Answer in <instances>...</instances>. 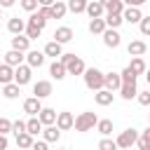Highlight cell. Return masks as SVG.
<instances>
[{
	"instance_id": "obj_17",
	"label": "cell",
	"mask_w": 150,
	"mask_h": 150,
	"mask_svg": "<svg viewBox=\"0 0 150 150\" xmlns=\"http://www.w3.org/2000/svg\"><path fill=\"white\" fill-rule=\"evenodd\" d=\"M122 19H124L127 23H141V19H143L141 7H127V9L122 12Z\"/></svg>"
},
{
	"instance_id": "obj_31",
	"label": "cell",
	"mask_w": 150,
	"mask_h": 150,
	"mask_svg": "<svg viewBox=\"0 0 150 150\" xmlns=\"http://www.w3.org/2000/svg\"><path fill=\"white\" fill-rule=\"evenodd\" d=\"M129 68H131L136 75H143V73L148 70V66H145V61H143L141 56H134V59H131V63H129Z\"/></svg>"
},
{
	"instance_id": "obj_21",
	"label": "cell",
	"mask_w": 150,
	"mask_h": 150,
	"mask_svg": "<svg viewBox=\"0 0 150 150\" xmlns=\"http://www.w3.org/2000/svg\"><path fill=\"white\" fill-rule=\"evenodd\" d=\"M61 138V129L56 127V124H52V127H45L42 129V141H47V143H56Z\"/></svg>"
},
{
	"instance_id": "obj_27",
	"label": "cell",
	"mask_w": 150,
	"mask_h": 150,
	"mask_svg": "<svg viewBox=\"0 0 150 150\" xmlns=\"http://www.w3.org/2000/svg\"><path fill=\"white\" fill-rule=\"evenodd\" d=\"M9 82H14V68L0 63V84H9Z\"/></svg>"
},
{
	"instance_id": "obj_38",
	"label": "cell",
	"mask_w": 150,
	"mask_h": 150,
	"mask_svg": "<svg viewBox=\"0 0 150 150\" xmlns=\"http://www.w3.org/2000/svg\"><path fill=\"white\" fill-rule=\"evenodd\" d=\"M19 5L28 12V14H33V12H38V7H40V2L38 0H19Z\"/></svg>"
},
{
	"instance_id": "obj_45",
	"label": "cell",
	"mask_w": 150,
	"mask_h": 150,
	"mask_svg": "<svg viewBox=\"0 0 150 150\" xmlns=\"http://www.w3.org/2000/svg\"><path fill=\"white\" fill-rule=\"evenodd\" d=\"M136 98H138V103H141V105H150V89H148V91H138V96H136Z\"/></svg>"
},
{
	"instance_id": "obj_10",
	"label": "cell",
	"mask_w": 150,
	"mask_h": 150,
	"mask_svg": "<svg viewBox=\"0 0 150 150\" xmlns=\"http://www.w3.org/2000/svg\"><path fill=\"white\" fill-rule=\"evenodd\" d=\"M103 7H105V14H122L127 9V5L122 0H98Z\"/></svg>"
},
{
	"instance_id": "obj_51",
	"label": "cell",
	"mask_w": 150,
	"mask_h": 150,
	"mask_svg": "<svg viewBox=\"0 0 150 150\" xmlns=\"http://www.w3.org/2000/svg\"><path fill=\"white\" fill-rule=\"evenodd\" d=\"M141 134H143V136H148V138H150V124H148V129H145V131H141Z\"/></svg>"
},
{
	"instance_id": "obj_12",
	"label": "cell",
	"mask_w": 150,
	"mask_h": 150,
	"mask_svg": "<svg viewBox=\"0 0 150 150\" xmlns=\"http://www.w3.org/2000/svg\"><path fill=\"white\" fill-rule=\"evenodd\" d=\"M54 40H56L59 45L70 42V40H73V28H70V26H59V28L54 30Z\"/></svg>"
},
{
	"instance_id": "obj_5",
	"label": "cell",
	"mask_w": 150,
	"mask_h": 150,
	"mask_svg": "<svg viewBox=\"0 0 150 150\" xmlns=\"http://www.w3.org/2000/svg\"><path fill=\"white\" fill-rule=\"evenodd\" d=\"M30 77H33V68H30L28 63H21L19 68H14V82H16L19 87L28 84V82H30Z\"/></svg>"
},
{
	"instance_id": "obj_1",
	"label": "cell",
	"mask_w": 150,
	"mask_h": 150,
	"mask_svg": "<svg viewBox=\"0 0 150 150\" xmlns=\"http://www.w3.org/2000/svg\"><path fill=\"white\" fill-rule=\"evenodd\" d=\"M82 77H84V87L87 89H91V91L105 89V73H101L98 68H87Z\"/></svg>"
},
{
	"instance_id": "obj_20",
	"label": "cell",
	"mask_w": 150,
	"mask_h": 150,
	"mask_svg": "<svg viewBox=\"0 0 150 150\" xmlns=\"http://www.w3.org/2000/svg\"><path fill=\"white\" fill-rule=\"evenodd\" d=\"M87 14H89V19H101V16L105 14V7H103L98 0H89V5H87Z\"/></svg>"
},
{
	"instance_id": "obj_39",
	"label": "cell",
	"mask_w": 150,
	"mask_h": 150,
	"mask_svg": "<svg viewBox=\"0 0 150 150\" xmlns=\"http://www.w3.org/2000/svg\"><path fill=\"white\" fill-rule=\"evenodd\" d=\"M120 75H122V82H136V77H138V75H136V73H134L129 66H127V68H124Z\"/></svg>"
},
{
	"instance_id": "obj_8",
	"label": "cell",
	"mask_w": 150,
	"mask_h": 150,
	"mask_svg": "<svg viewBox=\"0 0 150 150\" xmlns=\"http://www.w3.org/2000/svg\"><path fill=\"white\" fill-rule=\"evenodd\" d=\"M56 127H59L61 131L73 129V127H75V117H73V112H68V110L59 112V115H56Z\"/></svg>"
},
{
	"instance_id": "obj_48",
	"label": "cell",
	"mask_w": 150,
	"mask_h": 150,
	"mask_svg": "<svg viewBox=\"0 0 150 150\" xmlns=\"http://www.w3.org/2000/svg\"><path fill=\"white\" fill-rule=\"evenodd\" d=\"M14 2H16V0H0V7H2V9H7V7H12Z\"/></svg>"
},
{
	"instance_id": "obj_34",
	"label": "cell",
	"mask_w": 150,
	"mask_h": 150,
	"mask_svg": "<svg viewBox=\"0 0 150 150\" xmlns=\"http://www.w3.org/2000/svg\"><path fill=\"white\" fill-rule=\"evenodd\" d=\"M33 143H35V138H33L28 131H23V134L16 136V145H19V148H33Z\"/></svg>"
},
{
	"instance_id": "obj_32",
	"label": "cell",
	"mask_w": 150,
	"mask_h": 150,
	"mask_svg": "<svg viewBox=\"0 0 150 150\" xmlns=\"http://www.w3.org/2000/svg\"><path fill=\"white\" fill-rule=\"evenodd\" d=\"M26 131H28L30 136H38V134L42 131V122H40L38 117H30V120L26 122Z\"/></svg>"
},
{
	"instance_id": "obj_28",
	"label": "cell",
	"mask_w": 150,
	"mask_h": 150,
	"mask_svg": "<svg viewBox=\"0 0 150 150\" xmlns=\"http://www.w3.org/2000/svg\"><path fill=\"white\" fill-rule=\"evenodd\" d=\"M21 94V87L16 82H9V84H2V96L5 98H19Z\"/></svg>"
},
{
	"instance_id": "obj_3",
	"label": "cell",
	"mask_w": 150,
	"mask_h": 150,
	"mask_svg": "<svg viewBox=\"0 0 150 150\" xmlns=\"http://www.w3.org/2000/svg\"><path fill=\"white\" fill-rule=\"evenodd\" d=\"M96 124H98V117H96V112H91V110H84V112H80V115L75 117V131H80V134L91 131Z\"/></svg>"
},
{
	"instance_id": "obj_44",
	"label": "cell",
	"mask_w": 150,
	"mask_h": 150,
	"mask_svg": "<svg viewBox=\"0 0 150 150\" xmlns=\"http://www.w3.org/2000/svg\"><path fill=\"white\" fill-rule=\"evenodd\" d=\"M138 28H141V33H143V35H150V16H143V19H141V23H138Z\"/></svg>"
},
{
	"instance_id": "obj_54",
	"label": "cell",
	"mask_w": 150,
	"mask_h": 150,
	"mask_svg": "<svg viewBox=\"0 0 150 150\" xmlns=\"http://www.w3.org/2000/svg\"><path fill=\"white\" fill-rule=\"evenodd\" d=\"M0 91H2V84H0Z\"/></svg>"
},
{
	"instance_id": "obj_7",
	"label": "cell",
	"mask_w": 150,
	"mask_h": 150,
	"mask_svg": "<svg viewBox=\"0 0 150 150\" xmlns=\"http://www.w3.org/2000/svg\"><path fill=\"white\" fill-rule=\"evenodd\" d=\"M120 42H122V35H120L115 28H105V33H103V45L110 47V49H117Z\"/></svg>"
},
{
	"instance_id": "obj_33",
	"label": "cell",
	"mask_w": 150,
	"mask_h": 150,
	"mask_svg": "<svg viewBox=\"0 0 150 150\" xmlns=\"http://www.w3.org/2000/svg\"><path fill=\"white\" fill-rule=\"evenodd\" d=\"M122 23H124L122 14H105V26H108V28H115V30H117Z\"/></svg>"
},
{
	"instance_id": "obj_52",
	"label": "cell",
	"mask_w": 150,
	"mask_h": 150,
	"mask_svg": "<svg viewBox=\"0 0 150 150\" xmlns=\"http://www.w3.org/2000/svg\"><path fill=\"white\" fill-rule=\"evenodd\" d=\"M145 80H148V87H150V68L145 70Z\"/></svg>"
},
{
	"instance_id": "obj_19",
	"label": "cell",
	"mask_w": 150,
	"mask_h": 150,
	"mask_svg": "<svg viewBox=\"0 0 150 150\" xmlns=\"http://www.w3.org/2000/svg\"><path fill=\"white\" fill-rule=\"evenodd\" d=\"M120 87H122V75L120 73H105V89L120 91Z\"/></svg>"
},
{
	"instance_id": "obj_36",
	"label": "cell",
	"mask_w": 150,
	"mask_h": 150,
	"mask_svg": "<svg viewBox=\"0 0 150 150\" xmlns=\"http://www.w3.org/2000/svg\"><path fill=\"white\" fill-rule=\"evenodd\" d=\"M96 129H98L101 136H110V134H112V120H98Z\"/></svg>"
},
{
	"instance_id": "obj_41",
	"label": "cell",
	"mask_w": 150,
	"mask_h": 150,
	"mask_svg": "<svg viewBox=\"0 0 150 150\" xmlns=\"http://www.w3.org/2000/svg\"><path fill=\"white\" fill-rule=\"evenodd\" d=\"M12 124H14V122H9L7 117H0V134H2V136H7V134L12 131Z\"/></svg>"
},
{
	"instance_id": "obj_47",
	"label": "cell",
	"mask_w": 150,
	"mask_h": 150,
	"mask_svg": "<svg viewBox=\"0 0 150 150\" xmlns=\"http://www.w3.org/2000/svg\"><path fill=\"white\" fill-rule=\"evenodd\" d=\"M122 2H124L127 7H141V5L145 2V0H122Z\"/></svg>"
},
{
	"instance_id": "obj_37",
	"label": "cell",
	"mask_w": 150,
	"mask_h": 150,
	"mask_svg": "<svg viewBox=\"0 0 150 150\" xmlns=\"http://www.w3.org/2000/svg\"><path fill=\"white\" fill-rule=\"evenodd\" d=\"M98 150H117V143L110 138V136H103L98 141Z\"/></svg>"
},
{
	"instance_id": "obj_25",
	"label": "cell",
	"mask_w": 150,
	"mask_h": 150,
	"mask_svg": "<svg viewBox=\"0 0 150 150\" xmlns=\"http://www.w3.org/2000/svg\"><path fill=\"white\" fill-rule=\"evenodd\" d=\"M49 75H52L54 80H63V77L68 75V70H66V66H63L61 61H54V63L49 66Z\"/></svg>"
},
{
	"instance_id": "obj_35",
	"label": "cell",
	"mask_w": 150,
	"mask_h": 150,
	"mask_svg": "<svg viewBox=\"0 0 150 150\" xmlns=\"http://www.w3.org/2000/svg\"><path fill=\"white\" fill-rule=\"evenodd\" d=\"M28 23H30V26H35V28H40V30H42V28H45V23H47V19H45V16H42V14H40V12H33V14H30V16H28Z\"/></svg>"
},
{
	"instance_id": "obj_2",
	"label": "cell",
	"mask_w": 150,
	"mask_h": 150,
	"mask_svg": "<svg viewBox=\"0 0 150 150\" xmlns=\"http://www.w3.org/2000/svg\"><path fill=\"white\" fill-rule=\"evenodd\" d=\"M59 61H61V63L66 66L68 75H84V70H87L84 61H82L80 56H75V54H63V56H61Z\"/></svg>"
},
{
	"instance_id": "obj_49",
	"label": "cell",
	"mask_w": 150,
	"mask_h": 150,
	"mask_svg": "<svg viewBox=\"0 0 150 150\" xmlns=\"http://www.w3.org/2000/svg\"><path fill=\"white\" fill-rule=\"evenodd\" d=\"M38 2H40V7H52L56 0H38Z\"/></svg>"
},
{
	"instance_id": "obj_55",
	"label": "cell",
	"mask_w": 150,
	"mask_h": 150,
	"mask_svg": "<svg viewBox=\"0 0 150 150\" xmlns=\"http://www.w3.org/2000/svg\"><path fill=\"white\" fill-rule=\"evenodd\" d=\"M148 120H150V117H148Z\"/></svg>"
},
{
	"instance_id": "obj_15",
	"label": "cell",
	"mask_w": 150,
	"mask_h": 150,
	"mask_svg": "<svg viewBox=\"0 0 150 150\" xmlns=\"http://www.w3.org/2000/svg\"><path fill=\"white\" fill-rule=\"evenodd\" d=\"M120 96H122L124 101L136 98V96H138V87H136V82H122V87H120Z\"/></svg>"
},
{
	"instance_id": "obj_14",
	"label": "cell",
	"mask_w": 150,
	"mask_h": 150,
	"mask_svg": "<svg viewBox=\"0 0 150 150\" xmlns=\"http://www.w3.org/2000/svg\"><path fill=\"white\" fill-rule=\"evenodd\" d=\"M26 61L30 68H40L45 63V52H38V49H28L26 52Z\"/></svg>"
},
{
	"instance_id": "obj_53",
	"label": "cell",
	"mask_w": 150,
	"mask_h": 150,
	"mask_svg": "<svg viewBox=\"0 0 150 150\" xmlns=\"http://www.w3.org/2000/svg\"><path fill=\"white\" fill-rule=\"evenodd\" d=\"M0 19H2V7H0Z\"/></svg>"
},
{
	"instance_id": "obj_50",
	"label": "cell",
	"mask_w": 150,
	"mask_h": 150,
	"mask_svg": "<svg viewBox=\"0 0 150 150\" xmlns=\"http://www.w3.org/2000/svg\"><path fill=\"white\" fill-rule=\"evenodd\" d=\"M0 150H7V136L0 134Z\"/></svg>"
},
{
	"instance_id": "obj_46",
	"label": "cell",
	"mask_w": 150,
	"mask_h": 150,
	"mask_svg": "<svg viewBox=\"0 0 150 150\" xmlns=\"http://www.w3.org/2000/svg\"><path fill=\"white\" fill-rule=\"evenodd\" d=\"M30 150H49V148H47V141H35Z\"/></svg>"
},
{
	"instance_id": "obj_22",
	"label": "cell",
	"mask_w": 150,
	"mask_h": 150,
	"mask_svg": "<svg viewBox=\"0 0 150 150\" xmlns=\"http://www.w3.org/2000/svg\"><path fill=\"white\" fill-rule=\"evenodd\" d=\"M145 42L143 40H131L129 45H127V52H129V56H143L145 54Z\"/></svg>"
},
{
	"instance_id": "obj_24",
	"label": "cell",
	"mask_w": 150,
	"mask_h": 150,
	"mask_svg": "<svg viewBox=\"0 0 150 150\" xmlns=\"http://www.w3.org/2000/svg\"><path fill=\"white\" fill-rule=\"evenodd\" d=\"M87 28H89V33H91V35H103L108 26H105V19H91Z\"/></svg>"
},
{
	"instance_id": "obj_26",
	"label": "cell",
	"mask_w": 150,
	"mask_h": 150,
	"mask_svg": "<svg viewBox=\"0 0 150 150\" xmlns=\"http://www.w3.org/2000/svg\"><path fill=\"white\" fill-rule=\"evenodd\" d=\"M94 98H96V103H98V105H103V108H105V105H110V103H112L115 94H112V91H108V89H101V91H96V94H94Z\"/></svg>"
},
{
	"instance_id": "obj_30",
	"label": "cell",
	"mask_w": 150,
	"mask_h": 150,
	"mask_svg": "<svg viewBox=\"0 0 150 150\" xmlns=\"http://www.w3.org/2000/svg\"><path fill=\"white\" fill-rule=\"evenodd\" d=\"M66 12H68V5H66V2L56 0V2L52 5V19H63V16H66Z\"/></svg>"
},
{
	"instance_id": "obj_56",
	"label": "cell",
	"mask_w": 150,
	"mask_h": 150,
	"mask_svg": "<svg viewBox=\"0 0 150 150\" xmlns=\"http://www.w3.org/2000/svg\"><path fill=\"white\" fill-rule=\"evenodd\" d=\"M63 150H66V148H63Z\"/></svg>"
},
{
	"instance_id": "obj_40",
	"label": "cell",
	"mask_w": 150,
	"mask_h": 150,
	"mask_svg": "<svg viewBox=\"0 0 150 150\" xmlns=\"http://www.w3.org/2000/svg\"><path fill=\"white\" fill-rule=\"evenodd\" d=\"M40 33H42L40 28H35V26H30V23L26 26V38H28V40H38V38H40Z\"/></svg>"
},
{
	"instance_id": "obj_4",
	"label": "cell",
	"mask_w": 150,
	"mask_h": 150,
	"mask_svg": "<svg viewBox=\"0 0 150 150\" xmlns=\"http://www.w3.org/2000/svg\"><path fill=\"white\" fill-rule=\"evenodd\" d=\"M138 136H141V134H138L136 129H131V127H129V129H124V131H122V134L115 138V143H117V148H124V150H127V148L136 145Z\"/></svg>"
},
{
	"instance_id": "obj_18",
	"label": "cell",
	"mask_w": 150,
	"mask_h": 150,
	"mask_svg": "<svg viewBox=\"0 0 150 150\" xmlns=\"http://www.w3.org/2000/svg\"><path fill=\"white\" fill-rule=\"evenodd\" d=\"M42 52H45V56H52V59L56 61V56H63V45H59L56 40H49Z\"/></svg>"
},
{
	"instance_id": "obj_16",
	"label": "cell",
	"mask_w": 150,
	"mask_h": 150,
	"mask_svg": "<svg viewBox=\"0 0 150 150\" xmlns=\"http://www.w3.org/2000/svg\"><path fill=\"white\" fill-rule=\"evenodd\" d=\"M56 110L54 108H42L40 110V115H38V120L42 122V127H52V124H56Z\"/></svg>"
},
{
	"instance_id": "obj_11",
	"label": "cell",
	"mask_w": 150,
	"mask_h": 150,
	"mask_svg": "<svg viewBox=\"0 0 150 150\" xmlns=\"http://www.w3.org/2000/svg\"><path fill=\"white\" fill-rule=\"evenodd\" d=\"M26 21L23 19H19V16H12L9 21H7V30L12 33V35H23V30H26Z\"/></svg>"
},
{
	"instance_id": "obj_43",
	"label": "cell",
	"mask_w": 150,
	"mask_h": 150,
	"mask_svg": "<svg viewBox=\"0 0 150 150\" xmlns=\"http://www.w3.org/2000/svg\"><path fill=\"white\" fill-rule=\"evenodd\" d=\"M136 145H138V150H150V138L148 136H138V141H136Z\"/></svg>"
},
{
	"instance_id": "obj_29",
	"label": "cell",
	"mask_w": 150,
	"mask_h": 150,
	"mask_svg": "<svg viewBox=\"0 0 150 150\" xmlns=\"http://www.w3.org/2000/svg\"><path fill=\"white\" fill-rule=\"evenodd\" d=\"M66 5H68V12H73V14H82V12H87L89 0H68Z\"/></svg>"
},
{
	"instance_id": "obj_42",
	"label": "cell",
	"mask_w": 150,
	"mask_h": 150,
	"mask_svg": "<svg viewBox=\"0 0 150 150\" xmlns=\"http://www.w3.org/2000/svg\"><path fill=\"white\" fill-rule=\"evenodd\" d=\"M12 131H14V136L23 134V131H26V122H23V120H16V122L12 124Z\"/></svg>"
},
{
	"instance_id": "obj_6",
	"label": "cell",
	"mask_w": 150,
	"mask_h": 150,
	"mask_svg": "<svg viewBox=\"0 0 150 150\" xmlns=\"http://www.w3.org/2000/svg\"><path fill=\"white\" fill-rule=\"evenodd\" d=\"M33 96L35 98H47V96H52V82L49 80H38L35 84H33Z\"/></svg>"
},
{
	"instance_id": "obj_23",
	"label": "cell",
	"mask_w": 150,
	"mask_h": 150,
	"mask_svg": "<svg viewBox=\"0 0 150 150\" xmlns=\"http://www.w3.org/2000/svg\"><path fill=\"white\" fill-rule=\"evenodd\" d=\"M28 47H30V40L26 38V35H14L12 38V49H16V52H28Z\"/></svg>"
},
{
	"instance_id": "obj_9",
	"label": "cell",
	"mask_w": 150,
	"mask_h": 150,
	"mask_svg": "<svg viewBox=\"0 0 150 150\" xmlns=\"http://www.w3.org/2000/svg\"><path fill=\"white\" fill-rule=\"evenodd\" d=\"M40 110H42V103H40V98L30 96V98H26V101H23V112H28L30 117H38V115H40Z\"/></svg>"
},
{
	"instance_id": "obj_13",
	"label": "cell",
	"mask_w": 150,
	"mask_h": 150,
	"mask_svg": "<svg viewBox=\"0 0 150 150\" xmlns=\"http://www.w3.org/2000/svg\"><path fill=\"white\" fill-rule=\"evenodd\" d=\"M23 59H26V54H23V52H16V49H9V52L5 54V63L12 66V68H19V66L23 63Z\"/></svg>"
}]
</instances>
